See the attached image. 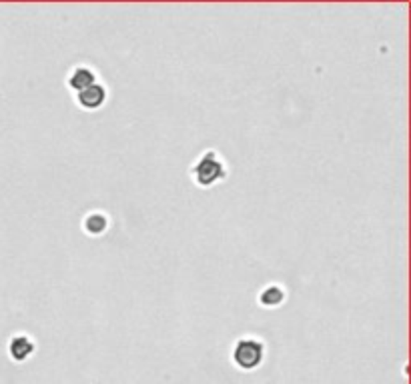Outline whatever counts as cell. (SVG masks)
I'll return each mask as SVG.
<instances>
[{"mask_svg": "<svg viewBox=\"0 0 411 384\" xmlns=\"http://www.w3.org/2000/svg\"><path fill=\"white\" fill-rule=\"evenodd\" d=\"M105 101H107V89L99 82H94L92 87L76 94V103L80 104L85 110H96L105 104Z\"/></svg>", "mask_w": 411, "mask_h": 384, "instance_id": "cell-3", "label": "cell"}, {"mask_svg": "<svg viewBox=\"0 0 411 384\" xmlns=\"http://www.w3.org/2000/svg\"><path fill=\"white\" fill-rule=\"evenodd\" d=\"M263 358H265V344L257 339L245 337L233 346V360L239 369H257L263 362Z\"/></svg>", "mask_w": 411, "mask_h": 384, "instance_id": "cell-2", "label": "cell"}, {"mask_svg": "<svg viewBox=\"0 0 411 384\" xmlns=\"http://www.w3.org/2000/svg\"><path fill=\"white\" fill-rule=\"evenodd\" d=\"M32 350H34V344H32V340L29 337H16L13 342H10V355L15 356L16 360H24V358H29L32 355Z\"/></svg>", "mask_w": 411, "mask_h": 384, "instance_id": "cell-5", "label": "cell"}, {"mask_svg": "<svg viewBox=\"0 0 411 384\" xmlns=\"http://www.w3.org/2000/svg\"><path fill=\"white\" fill-rule=\"evenodd\" d=\"M191 175H193V180L197 182L199 186L207 189V186H213L215 182H219V180H223V178L227 177V168H225V164L221 161V156L217 152H213V150H209V152L199 156V161L193 166Z\"/></svg>", "mask_w": 411, "mask_h": 384, "instance_id": "cell-1", "label": "cell"}, {"mask_svg": "<svg viewBox=\"0 0 411 384\" xmlns=\"http://www.w3.org/2000/svg\"><path fill=\"white\" fill-rule=\"evenodd\" d=\"M107 216H103V214H99V212L87 216V221H85V230H87L89 235H103V232L107 230Z\"/></svg>", "mask_w": 411, "mask_h": 384, "instance_id": "cell-7", "label": "cell"}, {"mask_svg": "<svg viewBox=\"0 0 411 384\" xmlns=\"http://www.w3.org/2000/svg\"><path fill=\"white\" fill-rule=\"evenodd\" d=\"M94 82H96V74L91 68H87V66H78L68 76V87L75 90L76 94L82 92L85 89H89V87H92Z\"/></svg>", "mask_w": 411, "mask_h": 384, "instance_id": "cell-4", "label": "cell"}, {"mask_svg": "<svg viewBox=\"0 0 411 384\" xmlns=\"http://www.w3.org/2000/svg\"><path fill=\"white\" fill-rule=\"evenodd\" d=\"M283 298H285L283 288L273 284V286H267V288L261 293V304H263V307H277V304L283 302Z\"/></svg>", "mask_w": 411, "mask_h": 384, "instance_id": "cell-6", "label": "cell"}]
</instances>
